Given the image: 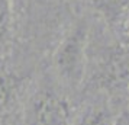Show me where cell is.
Returning <instances> with one entry per match:
<instances>
[{
	"instance_id": "cell-1",
	"label": "cell",
	"mask_w": 129,
	"mask_h": 125,
	"mask_svg": "<svg viewBox=\"0 0 129 125\" xmlns=\"http://www.w3.org/2000/svg\"><path fill=\"white\" fill-rule=\"evenodd\" d=\"M88 28L86 22H77L65 32L52 55L57 80L68 90L81 87L87 71Z\"/></svg>"
},
{
	"instance_id": "cell-2",
	"label": "cell",
	"mask_w": 129,
	"mask_h": 125,
	"mask_svg": "<svg viewBox=\"0 0 129 125\" xmlns=\"http://www.w3.org/2000/svg\"><path fill=\"white\" fill-rule=\"evenodd\" d=\"M71 119L67 99L51 87L36 90L25 112V125H70Z\"/></svg>"
},
{
	"instance_id": "cell-3",
	"label": "cell",
	"mask_w": 129,
	"mask_h": 125,
	"mask_svg": "<svg viewBox=\"0 0 129 125\" xmlns=\"http://www.w3.org/2000/svg\"><path fill=\"white\" fill-rule=\"evenodd\" d=\"M99 84L106 90L129 87V44L109 49L99 67Z\"/></svg>"
},
{
	"instance_id": "cell-4",
	"label": "cell",
	"mask_w": 129,
	"mask_h": 125,
	"mask_svg": "<svg viewBox=\"0 0 129 125\" xmlns=\"http://www.w3.org/2000/svg\"><path fill=\"white\" fill-rule=\"evenodd\" d=\"M115 113L106 99H94L71 119L70 125H112Z\"/></svg>"
},
{
	"instance_id": "cell-5",
	"label": "cell",
	"mask_w": 129,
	"mask_h": 125,
	"mask_svg": "<svg viewBox=\"0 0 129 125\" xmlns=\"http://www.w3.org/2000/svg\"><path fill=\"white\" fill-rule=\"evenodd\" d=\"M88 5L105 19L106 23L115 26L129 10V0H87Z\"/></svg>"
},
{
	"instance_id": "cell-6",
	"label": "cell",
	"mask_w": 129,
	"mask_h": 125,
	"mask_svg": "<svg viewBox=\"0 0 129 125\" xmlns=\"http://www.w3.org/2000/svg\"><path fill=\"white\" fill-rule=\"evenodd\" d=\"M12 29V3L10 0H0V45L7 39Z\"/></svg>"
},
{
	"instance_id": "cell-7",
	"label": "cell",
	"mask_w": 129,
	"mask_h": 125,
	"mask_svg": "<svg viewBox=\"0 0 129 125\" xmlns=\"http://www.w3.org/2000/svg\"><path fill=\"white\" fill-rule=\"evenodd\" d=\"M15 90H16L15 80L6 74H0V109L10 102Z\"/></svg>"
},
{
	"instance_id": "cell-8",
	"label": "cell",
	"mask_w": 129,
	"mask_h": 125,
	"mask_svg": "<svg viewBox=\"0 0 129 125\" xmlns=\"http://www.w3.org/2000/svg\"><path fill=\"white\" fill-rule=\"evenodd\" d=\"M112 125H129V111L125 109L120 113L115 115V118L112 121Z\"/></svg>"
},
{
	"instance_id": "cell-9",
	"label": "cell",
	"mask_w": 129,
	"mask_h": 125,
	"mask_svg": "<svg viewBox=\"0 0 129 125\" xmlns=\"http://www.w3.org/2000/svg\"><path fill=\"white\" fill-rule=\"evenodd\" d=\"M128 111H129V87H128Z\"/></svg>"
},
{
	"instance_id": "cell-10",
	"label": "cell",
	"mask_w": 129,
	"mask_h": 125,
	"mask_svg": "<svg viewBox=\"0 0 129 125\" xmlns=\"http://www.w3.org/2000/svg\"><path fill=\"white\" fill-rule=\"evenodd\" d=\"M126 44H129V39H128V42H126Z\"/></svg>"
}]
</instances>
